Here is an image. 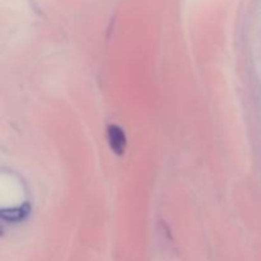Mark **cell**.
<instances>
[{"label":"cell","instance_id":"obj_1","mask_svg":"<svg viewBox=\"0 0 261 261\" xmlns=\"http://www.w3.org/2000/svg\"><path fill=\"white\" fill-rule=\"evenodd\" d=\"M109 139L111 148L117 153L121 154L125 150V144H126V139L122 133V130L117 126H110L109 129Z\"/></svg>","mask_w":261,"mask_h":261}]
</instances>
